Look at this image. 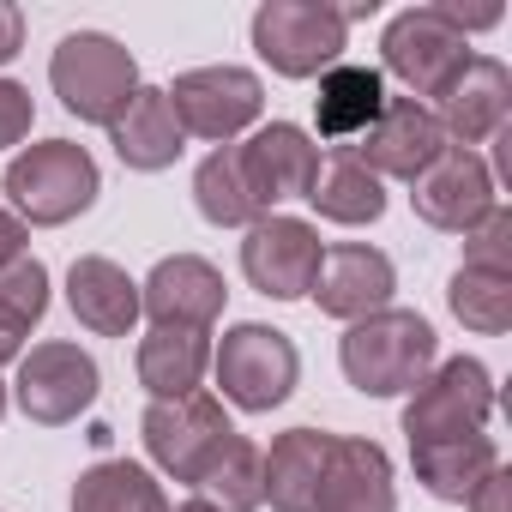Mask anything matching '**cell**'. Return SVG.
Here are the masks:
<instances>
[{"mask_svg": "<svg viewBox=\"0 0 512 512\" xmlns=\"http://www.w3.org/2000/svg\"><path fill=\"white\" fill-rule=\"evenodd\" d=\"M0 193H7V211L19 223H37V229H61L73 217H85L103 193V175H97V157L73 139H43V145H25L7 175H0Z\"/></svg>", "mask_w": 512, "mask_h": 512, "instance_id": "cell-1", "label": "cell"}, {"mask_svg": "<svg viewBox=\"0 0 512 512\" xmlns=\"http://www.w3.org/2000/svg\"><path fill=\"white\" fill-rule=\"evenodd\" d=\"M440 356V338L422 314L410 308H380L368 320H356L338 344V362H344V380L368 398H398V392H416L428 380Z\"/></svg>", "mask_w": 512, "mask_h": 512, "instance_id": "cell-2", "label": "cell"}, {"mask_svg": "<svg viewBox=\"0 0 512 512\" xmlns=\"http://www.w3.org/2000/svg\"><path fill=\"white\" fill-rule=\"evenodd\" d=\"M49 85H55L67 115H79L91 127H115L139 91V61L103 31H73L49 55Z\"/></svg>", "mask_w": 512, "mask_h": 512, "instance_id": "cell-3", "label": "cell"}, {"mask_svg": "<svg viewBox=\"0 0 512 512\" xmlns=\"http://www.w3.org/2000/svg\"><path fill=\"white\" fill-rule=\"evenodd\" d=\"M350 25L344 7H326V0H266L253 13V49L278 79H320L344 61Z\"/></svg>", "mask_w": 512, "mask_h": 512, "instance_id": "cell-4", "label": "cell"}, {"mask_svg": "<svg viewBox=\"0 0 512 512\" xmlns=\"http://www.w3.org/2000/svg\"><path fill=\"white\" fill-rule=\"evenodd\" d=\"M211 368H217L223 398H229L235 410H247V416L278 410V404L296 392V380H302V356H296L290 332L260 326V320L229 326L223 344L211 350Z\"/></svg>", "mask_w": 512, "mask_h": 512, "instance_id": "cell-5", "label": "cell"}, {"mask_svg": "<svg viewBox=\"0 0 512 512\" xmlns=\"http://www.w3.org/2000/svg\"><path fill=\"white\" fill-rule=\"evenodd\" d=\"M488 416H494V374L476 356H452V362H434L428 380L410 392L404 434H410V446L464 440V434H482Z\"/></svg>", "mask_w": 512, "mask_h": 512, "instance_id": "cell-6", "label": "cell"}, {"mask_svg": "<svg viewBox=\"0 0 512 512\" xmlns=\"http://www.w3.org/2000/svg\"><path fill=\"white\" fill-rule=\"evenodd\" d=\"M139 434H145V452L163 476L199 488L205 464L217 458V446L235 434L229 416H223V398H211L205 386L187 392V398H151L145 416H139Z\"/></svg>", "mask_w": 512, "mask_h": 512, "instance_id": "cell-7", "label": "cell"}, {"mask_svg": "<svg viewBox=\"0 0 512 512\" xmlns=\"http://www.w3.org/2000/svg\"><path fill=\"white\" fill-rule=\"evenodd\" d=\"M380 61H386V73L422 103V97H440V91L464 73L470 37H464L440 7H410V13H398V19L386 25Z\"/></svg>", "mask_w": 512, "mask_h": 512, "instance_id": "cell-8", "label": "cell"}, {"mask_svg": "<svg viewBox=\"0 0 512 512\" xmlns=\"http://www.w3.org/2000/svg\"><path fill=\"white\" fill-rule=\"evenodd\" d=\"M97 386H103V374H97L91 350H79L73 338H49V344H31V356H19L13 398L37 428H67L97 404Z\"/></svg>", "mask_w": 512, "mask_h": 512, "instance_id": "cell-9", "label": "cell"}, {"mask_svg": "<svg viewBox=\"0 0 512 512\" xmlns=\"http://www.w3.org/2000/svg\"><path fill=\"white\" fill-rule=\"evenodd\" d=\"M163 91H169V109H175L181 133L187 139H211V145H229L266 109V85L247 67H193V73H181Z\"/></svg>", "mask_w": 512, "mask_h": 512, "instance_id": "cell-10", "label": "cell"}, {"mask_svg": "<svg viewBox=\"0 0 512 512\" xmlns=\"http://www.w3.org/2000/svg\"><path fill=\"white\" fill-rule=\"evenodd\" d=\"M320 260V229L302 217H260L241 241V278L272 302H302L320 278Z\"/></svg>", "mask_w": 512, "mask_h": 512, "instance_id": "cell-11", "label": "cell"}, {"mask_svg": "<svg viewBox=\"0 0 512 512\" xmlns=\"http://www.w3.org/2000/svg\"><path fill=\"white\" fill-rule=\"evenodd\" d=\"M410 205L428 229H446V235H464L476 229L500 199H494V169L476 157V151H458L446 145L416 181H410Z\"/></svg>", "mask_w": 512, "mask_h": 512, "instance_id": "cell-12", "label": "cell"}, {"mask_svg": "<svg viewBox=\"0 0 512 512\" xmlns=\"http://www.w3.org/2000/svg\"><path fill=\"white\" fill-rule=\"evenodd\" d=\"M440 151H446V133H440L434 109L416 97H386L380 121L350 145V157L380 181H416Z\"/></svg>", "mask_w": 512, "mask_h": 512, "instance_id": "cell-13", "label": "cell"}, {"mask_svg": "<svg viewBox=\"0 0 512 512\" xmlns=\"http://www.w3.org/2000/svg\"><path fill=\"white\" fill-rule=\"evenodd\" d=\"M223 272L199 253H169L151 266V278L139 284V314H151V326H193L211 332L223 314Z\"/></svg>", "mask_w": 512, "mask_h": 512, "instance_id": "cell-14", "label": "cell"}, {"mask_svg": "<svg viewBox=\"0 0 512 512\" xmlns=\"http://www.w3.org/2000/svg\"><path fill=\"white\" fill-rule=\"evenodd\" d=\"M392 290H398V272H392V260H386L380 247H368V241H338V247H326L320 278H314L308 296L320 302V314L356 326V320L392 308Z\"/></svg>", "mask_w": 512, "mask_h": 512, "instance_id": "cell-15", "label": "cell"}, {"mask_svg": "<svg viewBox=\"0 0 512 512\" xmlns=\"http://www.w3.org/2000/svg\"><path fill=\"white\" fill-rule=\"evenodd\" d=\"M434 121H440L446 145H458V151L488 145L512 121V73L500 61H488V55H470L464 73L440 91V115Z\"/></svg>", "mask_w": 512, "mask_h": 512, "instance_id": "cell-16", "label": "cell"}, {"mask_svg": "<svg viewBox=\"0 0 512 512\" xmlns=\"http://www.w3.org/2000/svg\"><path fill=\"white\" fill-rule=\"evenodd\" d=\"M235 151H241L247 187H253V199L266 205V217H272L278 199H308V187L320 175V145L296 121H272V127H260V133H253L247 145H235Z\"/></svg>", "mask_w": 512, "mask_h": 512, "instance_id": "cell-17", "label": "cell"}, {"mask_svg": "<svg viewBox=\"0 0 512 512\" xmlns=\"http://www.w3.org/2000/svg\"><path fill=\"white\" fill-rule=\"evenodd\" d=\"M314 512H398L392 458L374 440H332Z\"/></svg>", "mask_w": 512, "mask_h": 512, "instance_id": "cell-18", "label": "cell"}, {"mask_svg": "<svg viewBox=\"0 0 512 512\" xmlns=\"http://www.w3.org/2000/svg\"><path fill=\"white\" fill-rule=\"evenodd\" d=\"M67 308H73V320L85 332L127 338L139 326V284L115 260H103V253H85V260H73V272H67Z\"/></svg>", "mask_w": 512, "mask_h": 512, "instance_id": "cell-19", "label": "cell"}, {"mask_svg": "<svg viewBox=\"0 0 512 512\" xmlns=\"http://www.w3.org/2000/svg\"><path fill=\"white\" fill-rule=\"evenodd\" d=\"M109 145H115V157H121L127 169H139V175L169 169V163L187 151V133H181V121H175V109H169V91H163V85H139L133 103L121 109V121L109 127Z\"/></svg>", "mask_w": 512, "mask_h": 512, "instance_id": "cell-20", "label": "cell"}, {"mask_svg": "<svg viewBox=\"0 0 512 512\" xmlns=\"http://www.w3.org/2000/svg\"><path fill=\"white\" fill-rule=\"evenodd\" d=\"M386 109V79L374 67H350L338 61L332 73H320V91H314V127L326 145L350 151Z\"/></svg>", "mask_w": 512, "mask_h": 512, "instance_id": "cell-21", "label": "cell"}, {"mask_svg": "<svg viewBox=\"0 0 512 512\" xmlns=\"http://www.w3.org/2000/svg\"><path fill=\"white\" fill-rule=\"evenodd\" d=\"M139 386L151 398H187L199 392L205 368H211V332H193V326H151L139 338Z\"/></svg>", "mask_w": 512, "mask_h": 512, "instance_id": "cell-22", "label": "cell"}, {"mask_svg": "<svg viewBox=\"0 0 512 512\" xmlns=\"http://www.w3.org/2000/svg\"><path fill=\"white\" fill-rule=\"evenodd\" d=\"M332 440L326 428H290L272 440V458H266V500L278 512H314L320 500V476H326V458H332Z\"/></svg>", "mask_w": 512, "mask_h": 512, "instance_id": "cell-23", "label": "cell"}, {"mask_svg": "<svg viewBox=\"0 0 512 512\" xmlns=\"http://www.w3.org/2000/svg\"><path fill=\"white\" fill-rule=\"evenodd\" d=\"M308 205L326 217V223H380L386 217V187H380V175H368L350 151H338V157H320V175H314V187H308Z\"/></svg>", "mask_w": 512, "mask_h": 512, "instance_id": "cell-24", "label": "cell"}, {"mask_svg": "<svg viewBox=\"0 0 512 512\" xmlns=\"http://www.w3.org/2000/svg\"><path fill=\"white\" fill-rule=\"evenodd\" d=\"M410 464H416V482L434 494V500H470V488L500 464L494 440L488 434H464V440H434V446H410Z\"/></svg>", "mask_w": 512, "mask_h": 512, "instance_id": "cell-25", "label": "cell"}, {"mask_svg": "<svg viewBox=\"0 0 512 512\" xmlns=\"http://www.w3.org/2000/svg\"><path fill=\"white\" fill-rule=\"evenodd\" d=\"M193 199H199V217L217 223V229H253L266 217V205L253 199V187H247V169H241L235 145H217L193 169Z\"/></svg>", "mask_w": 512, "mask_h": 512, "instance_id": "cell-26", "label": "cell"}, {"mask_svg": "<svg viewBox=\"0 0 512 512\" xmlns=\"http://www.w3.org/2000/svg\"><path fill=\"white\" fill-rule=\"evenodd\" d=\"M73 512H169L157 476L133 458H103L91 470H79L73 482Z\"/></svg>", "mask_w": 512, "mask_h": 512, "instance_id": "cell-27", "label": "cell"}, {"mask_svg": "<svg viewBox=\"0 0 512 512\" xmlns=\"http://www.w3.org/2000/svg\"><path fill=\"white\" fill-rule=\"evenodd\" d=\"M43 314H49V266L19 253L0 266V368L25 356V338Z\"/></svg>", "mask_w": 512, "mask_h": 512, "instance_id": "cell-28", "label": "cell"}, {"mask_svg": "<svg viewBox=\"0 0 512 512\" xmlns=\"http://www.w3.org/2000/svg\"><path fill=\"white\" fill-rule=\"evenodd\" d=\"M199 494L223 512H253V506H266V452L253 446L247 434H229L217 446V458L205 464L199 476Z\"/></svg>", "mask_w": 512, "mask_h": 512, "instance_id": "cell-29", "label": "cell"}, {"mask_svg": "<svg viewBox=\"0 0 512 512\" xmlns=\"http://www.w3.org/2000/svg\"><path fill=\"white\" fill-rule=\"evenodd\" d=\"M446 308L458 314V326H470L482 338H500L512 326V272H470V266H458L452 284H446Z\"/></svg>", "mask_w": 512, "mask_h": 512, "instance_id": "cell-30", "label": "cell"}, {"mask_svg": "<svg viewBox=\"0 0 512 512\" xmlns=\"http://www.w3.org/2000/svg\"><path fill=\"white\" fill-rule=\"evenodd\" d=\"M464 266L470 272H512V211L494 205L476 229H464Z\"/></svg>", "mask_w": 512, "mask_h": 512, "instance_id": "cell-31", "label": "cell"}, {"mask_svg": "<svg viewBox=\"0 0 512 512\" xmlns=\"http://www.w3.org/2000/svg\"><path fill=\"white\" fill-rule=\"evenodd\" d=\"M31 121H37V103L19 79H0V151H13L31 139Z\"/></svg>", "mask_w": 512, "mask_h": 512, "instance_id": "cell-32", "label": "cell"}, {"mask_svg": "<svg viewBox=\"0 0 512 512\" xmlns=\"http://www.w3.org/2000/svg\"><path fill=\"white\" fill-rule=\"evenodd\" d=\"M470 512H512V470L506 464H494L476 488H470V500H464Z\"/></svg>", "mask_w": 512, "mask_h": 512, "instance_id": "cell-33", "label": "cell"}, {"mask_svg": "<svg viewBox=\"0 0 512 512\" xmlns=\"http://www.w3.org/2000/svg\"><path fill=\"white\" fill-rule=\"evenodd\" d=\"M19 49H25V13L13 7V0H0V67H7Z\"/></svg>", "mask_w": 512, "mask_h": 512, "instance_id": "cell-34", "label": "cell"}, {"mask_svg": "<svg viewBox=\"0 0 512 512\" xmlns=\"http://www.w3.org/2000/svg\"><path fill=\"white\" fill-rule=\"evenodd\" d=\"M25 241H31V229L7 211V205H0V266H7V260H19V253H25Z\"/></svg>", "mask_w": 512, "mask_h": 512, "instance_id": "cell-35", "label": "cell"}, {"mask_svg": "<svg viewBox=\"0 0 512 512\" xmlns=\"http://www.w3.org/2000/svg\"><path fill=\"white\" fill-rule=\"evenodd\" d=\"M175 512H223V506H211V500H205V494H193V500H181V506H175Z\"/></svg>", "mask_w": 512, "mask_h": 512, "instance_id": "cell-36", "label": "cell"}, {"mask_svg": "<svg viewBox=\"0 0 512 512\" xmlns=\"http://www.w3.org/2000/svg\"><path fill=\"white\" fill-rule=\"evenodd\" d=\"M0 416H7V386H0Z\"/></svg>", "mask_w": 512, "mask_h": 512, "instance_id": "cell-37", "label": "cell"}]
</instances>
